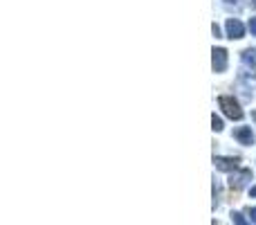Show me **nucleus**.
I'll return each instance as SVG.
<instances>
[{"instance_id":"nucleus-5","label":"nucleus","mask_w":256,"mask_h":225,"mask_svg":"<svg viewBox=\"0 0 256 225\" xmlns=\"http://www.w3.org/2000/svg\"><path fill=\"white\" fill-rule=\"evenodd\" d=\"M234 137L240 142V144H245V146L254 142V133H252V128H248V126L236 128V131H234Z\"/></svg>"},{"instance_id":"nucleus-12","label":"nucleus","mask_w":256,"mask_h":225,"mask_svg":"<svg viewBox=\"0 0 256 225\" xmlns=\"http://www.w3.org/2000/svg\"><path fill=\"white\" fill-rule=\"evenodd\" d=\"M250 196H252V198H256V187H252V189H250Z\"/></svg>"},{"instance_id":"nucleus-10","label":"nucleus","mask_w":256,"mask_h":225,"mask_svg":"<svg viewBox=\"0 0 256 225\" xmlns=\"http://www.w3.org/2000/svg\"><path fill=\"white\" fill-rule=\"evenodd\" d=\"M250 30H252V34L256 36V16L252 18V21H250Z\"/></svg>"},{"instance_id":"nucleus-4","label":"nucleus","mask_w":256,"mask_h":225,"mask_svg":"<svg viewBox=\"0 0 256 225\" xmlns=\"http://www.w3.org/2000/svg\"><path fill=\"white\" fill-rule=\"evenodd\" d=\"M227 68V52L222 48H214V72H222Z\"/></svg>"},{"instance_id":"nucleus-11","label":"nucleus","mask_w":256,"mask_h":225,"mask_svg":"<svg viewBox=\"0 0 256 225\" xmlns=\"http://www.w3.org/2000/svg\"><path fill=\"white\" fill-rule=\"evenodd\" d=\"M250 218H252V221L256 223V207H252V209H250Z\"/></svg>"},{"instance_id":"nucleus-7","label":"nucleus","mask_w":256,"mask_h":225,"mask_svg":"<svg viewBox=\"0 0 256 225\" xmlns=\"http://www.w3.org/2000/svg\"><path fill=\"white\" fill-rule=\"evenodd\" d=\"M243 61L250 63V66H252L254 70H256V50H248V52L243 54Z\"/></svg>"},{"instance_id":"nucleus-1","label":"nucleus","mask_w":256,"mask_h":225,"mask_svg":"<svg viewBox=\"0 0 256 225\" xmlns=\"http://www.w3.org/2000/svg\"><path fill=\"white\" fill-rule=\"evenodd\" d=\"M218 104H220L222 113H225L230 119H240V117H243V111H240L238 102H236L234 97H227V95H225V97L218 99Z\"/></svg>"},{"instance_id":"nucleus-8","label":"nucleus","mask_w":256,"mask_h":225,"mask_svg":"<svg viewBox=\"0 0 256 225\" xmlns=\"http://www.w3.org/2000/svg\"><path fill=\"white\" fill-rule=\"evenodd\" d=\"M232 221H234V225H248V221H245V216L240 212H232Z\"/></svg>"},{"instance_id":"nucleus-3","label":"nucleus","mask_w":256,"mask_h":225,"mask_svg":"<svg viewBox=\"0 0 256 225\" xmlns=\"http://www.w3.org/2000/svg\"><path fill=\"white\" fill-rule=\"evenodd\" d=\"M225 27H227V36H230V39H243L245 27H243V23H240V21H236V18H230Z\"/></svg>"},{"instance_id":"nucleus-2","label":"nucleus","mask_w":256,"mask_h":225,"mask_svg":"<svg viewBox=\"0 0 256 225\" xmlns=\"http://www.w3.org/2000/svg\"><path fill=\"white\" fill-rule=\"evenodd\" d=\"M248 180H252V169H240L238 173L230 178V187L232 189H240V187L248 185Z\"/></svg>"},{"instance_id":"nucleus-6","label":"nucleus","mask_w":256,"mask_h":225,"mask_svg":"<svg viewBox=\"0 0 256 225\" xmlns=\"http://www.w3.org/2000/svg\"><path fill=\"white\" fill-rule=\"evenodd\" d=\"M214 162L220 171H236V167H238V158H216Z\"/></svg>"},{"instance_id":"nucleus-9","label":"nucleus","mask_w":256,"mask_h":225,"mask_svg":"<svg viewBox=\"0 0 256 225\" xmlns=\"http://www.w3.org/2000/svg\"><path fill=\"white\" fill-rule=\"evenodd\" d=\"M212 124H214V131H222V119H220V117H216V115H214V117H212Z\"/></svg>"}]
</instances>
